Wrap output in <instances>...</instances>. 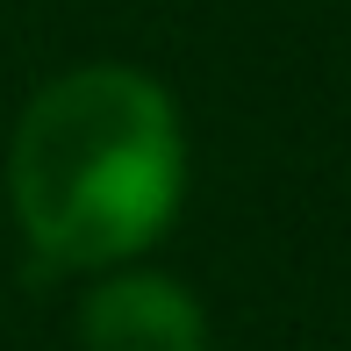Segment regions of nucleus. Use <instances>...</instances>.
Segmentation results:
<instances>
[{
    "mask_svg": "<svg viewBox=\"0 0 351 351\" xmlns=\"http://www.w3.org/2000/svg\"><path fill=\"white\" fill-rule=\"evenodd\" d=\"M8 201L29 251L65 273H115L186 201L180 101L136 65L58 72L8 143Z\"/></svg>",
    "mask_w": 351,
    "mask_h": 351,
    "instance_id": "f257e3e1",
    "label": "nucleus"
},
{
    "mask_svg": "<svg viewBox=\"0 0 351 351\" xmlns=\"http://www.w3.org/2000/svg\"><path fill=\"white\" fill-rule=\"evenodd\" d=\"M79 351H208V315L186 280L115 265L79 301Z\"/></svg>",
    "mask_w": 351,
    "mask_h": 351,
    "instance_id": "f03ea898",
    "label": "nucleus"
}]
</instances>
